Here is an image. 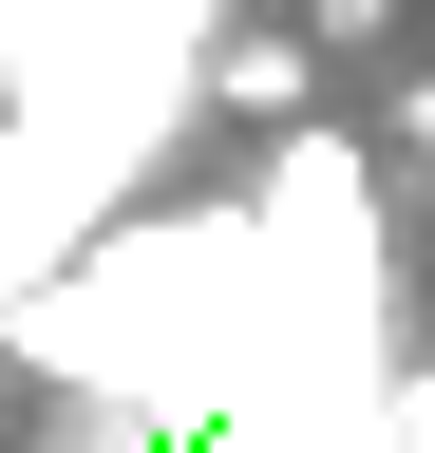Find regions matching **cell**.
Wrapping results in <instances>:
<instances>
[{"mask_svg": "<svg viewBox=\"0 0 435 453\" xmlns=\"http://www.w3.org/2000/svg\"><path fill=\"white\" fill-rule=\"evenodd\" d=\"M0 359L38 396H114L151 434H208L265 378V246H246V208H95L0 303Z\"/></svg>", "mask_w": 435, "mask_h": 453, "instance_id": "obj_1", "label": "cell"}, {"mask_svg": "<svg viewBox=\"0 0 435 453\" xmlns=\"http://www.w3.org/2000/svg\"><path fill=\"white\" fill-rule=\"evenodd\" d=\"M398 133H416V151H435V76H416V95H398Z\"/></svg>", "mask_w": 435, "mask_h": 453, "instance_id": "obj_3", "label": "cell"}, {"mask_svg": "<svg viewBox=\"0 0 435 453\" xmlns=\"http://www.w3.org/2000/svg\"><path fill=\"white\" fill-rule=\"evenodd\" d=\"M208 95H228V113H265V133H284V113H322V38H208Z\"/></svg>", "mask_w": 435, "mask_h": 453, "instance_id": "obj_2", "label": "cell"}]
</instances>
